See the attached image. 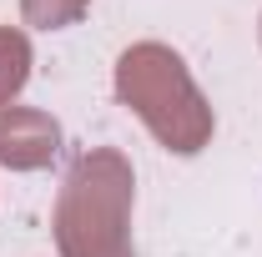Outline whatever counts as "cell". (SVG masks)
<instances>
[{
	"label": "cell",
	"instance_id": "obj_2",
	"mask_svg": "<svg viewBox=\"0 0 262 257\" xmlns=\"http://www.w3.org/2000/svg\"><path fill=\"white\" fill-rule=\"evenodd\" d=\"M116 96L177 157H192V152H202L212 141V106L196 91L187 61L171 46H162V40H141V46L121 51V61H116Z\"/></svg>",
	"mask_w": 262,
	"mask_h": 257
},
{
	"label": "cell",
	"instance_id": "obj_3",
	"mask_svg": "<svg viewBox=\"0 0 262 257\" xmlns=\"http://www.w3.org/2000/svg\"><path fill=\"white\" fill-rule=\"evenodd\" d=\"M61 152V126L56 116L35 106H0V166L10 172H40Z\"/></svg>",
	"mask_w": 262,
	"mask_h": 257
},
{
	"label": "cell",
	"instance_id": "obj_4",
	"mask_svg": "<svg viewBox=\"0 0 262 257\" xmlns=\"http://www.w3.org/2000/svg\"><path fill=\"white\" fill-rule=\"evenodd\" d=\"M31 81V40L15 26H0V106L15 101Z\"/></svg>",
	"mask_w": 262,
	"mask_h": 257
},
{
	"label": "cell",
	"instance_id": "obj_1",
	"mask_svg": "<svg viewBox=\"0 0 262 257\" xmlns=\"http://www.w3.org/2000/svg\"><path fill=\"white\" fill-rule=\"evenodd\" d=\"M131 161L96 146L66 172L56 197V247L61 257H136L131 247Z\"/></svg>",
	"mask_w": 262,
	"mask_h": 257
},
{
	"label": "cell",
	"instance_id": "obj_6",
	"mask_svg": "<svg viewBox=\"0 0 262 257\" xmlns=\"http://www.w3.org/2000/svg\"><path fill=\"white\" fill-rule=\"evenodd\" d=\"M257 35H262V20H257Z\"/></svg>",
	"mask_w": 262,
	"mask_h": 257
},
{
	"label": "cell",
	"instance_id": "obj_5",
	"mask_svg": "<svg viewBox=\"0 0 262 257\" xmlns=\"http://www.w3.org/2000/svg\"><path fill=\"white\" fill-rule=\"evenodd\" d=\"M86 5H91V0H20V15H26V26L61 31V26H71V20L86 15Z\"/></svg>",
	"mask_w": 262,
	"mask_h": 257
}]
</instances>
